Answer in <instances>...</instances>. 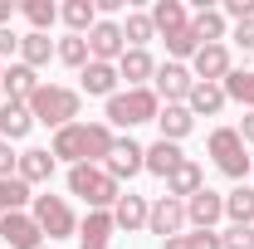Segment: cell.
<instances>
[{
    "mask_svg": "<svg viewBox=\"0 0 254 249\" xmlns=\"http://www.w3.org/2000/svg\"><path fill=\"white\" fill-rule=\"evenodd\" d=\"M10 15H15V5H10V0H0V25H10Z\"/></svg>",
    "mask_w": 254,
    "mask_h": 249,
    "instance_id": "obj_44",
    "label": "cell"
},
{
    "mask_svg": "<svg viewBox=\"0 0 254 249\" xmlns=\"http://www.w3.org/2000/svg\"><path fill=\"white\" fill-rule=\"evenodd\" d=\"M147 15H152L157 34H171V30H181V25H190V15H186V5H181V0H157Z\"/></svg>",
    "mask_w": 254,
    "mask_h": 249,
    "instance_id": "obj_31",
    "label": "cell"
},
{
    "mask_svg": "<svg viewBox=\"0 0 254 249\" xmlns=\"http://www.w3.org/2000/svg\"><path fill=\"white\" fill-rule=\"evenodd\" d=\"M190 30H195L200 44H220V39H225V15H220V10H210V5H195Z\"/></svg>",
    "mask_w": 254,
    "mask_h": 249,
    "instance_id": "obj_29",
    "label": "cell"
},
{
    "mask_svg": "<svg viewBox=\"0 0 254 249\" xmlns=\"http://www.w3.org/2000/svg\"><path fill=\"white\" fill-rule=\"evenodd\" d=\"M230 39H235V44H240L245 54H254V20H240V25H235V34H230Z\"/></svg>",
    "mask_w": 254,
    "mask_h": 249,
    "instance_id": "obj_39",
    "label": "cell"
},
{
    "mask_svg": "<svg viewBox=\"0 0 254 249\" xmlns=\"http://www.w3.org/2000/svg\"><path fill=\"white\" fill-rule=\"evenodd\" d=\"M59 20L68 25V34H88L98 25V0H68L59 5Z\"/></svg>",
    "mask_w": 254,
    "mask_h": 249,
    "instance_id": "obj_26",
    "label": "cell"
},
{
    "mask_svg": "<svg viewBox=\"0 0 254 249\" xmlns=\"http://www.w3.org/2000/svg\"><path fill=\"white\" fill-rule=\"evenodd\" d=\"M10 54H20V34L10 30V25H0V63L10 59Z\"/></svg>",
    "mask_w": 254,
    "mask_h": 249,
    "instance_id": "obj_40",
    "label": "cell"
},
{
    "mask_svg": "<svg viewBox=\"0 0 254 249\" xmlns=\"http://www.w3.org/2000/svg\"><path fill=\"white\" fill-rule=\"evenodd\" d=\"M161 113V98L152 93V88H118V93L108 98V118L103 123L108 127H142V123H157Z\"/></svg>",
    "mask_w": 254,
    "mask_h": 249,
    "instance_id": "obj_3",
    "label": "cell"
},
{
    "mask_svg": "<svg viewBox=\"0 0 254 249\" xmlns=\"http://www.w3.org/2000/svg\"><path fill=\"white\" fill-rule=\"evenodd\" d=\"M161 249H190V235H171V240H161Z\"/></svg>",
    "mask_w": 254,
    "mask_h": 249,
    "instance_id": "obj_43",
    "label": "cell"
},
{
    "mask_svg": "<svg viewBox=\"0 0 254 249\" xmlns=\"http://www.w3.org/2000/svg\"><path fill=\"white\" fill-rule=\"evenodd\" d=\"M147 215H152V200H147V195H132V190L118 195V205H113V225L127 230V235H132V230H147Z\"/></svg>",
    "mask_w": 254,
    "mask_h": 249,
    "instance_id": "obj_20",
    "label": "cell"
},
{
    "mask_svg": "<svg viewBox=\"0 0 254 249\" xmlns=\"http://www.w3.org/2000/svg\"><path fill=\"white\" fill-rule=\"evenodd\" d=\"M34 186H25L20 176H5L0 181V215H15V210H30L34 205V195H30Z\"/></svg>",
    "mask_w": 254,
    "mask_h": 249,
    "instance_id": "obj_30",
    "label": "cell"
},
{
    "mask_svg": "<svg viewBox=\"0 0 254 249\" xmlns=\"http://www.w3.org/2000/svg\"><path fill=\"white\" fill-rule=\"evenodd\" d=\"M250 176H254V171H250Z\"/></svg>",
    "mask_w": 254,
    "mask_h": 249,
    "instance_id": "obj_46",
    "label": "cell"
},
{
    "mask_svg": "<svg viewBox=\"0 0 254 249\" xmlns=\"http://www.w3.org/2000/svg\"><path fill=\"white\" fill-rule=\"evenodd\" d=\"M68 195L88 200V210H113V205H118V195H123V186H118L103 166L78 161V166H68Z\"/></svg>",
    "mask_w": 254,
    "mask_h": 249,
    "instance_id": "obj_2",
    "label": "cell"
},
{
    "mask_svg": "<svg viewBox=\"0 0 254 249\" xmlns=\"http://www.w3.org/2000/svg\"><path fill=\"white\" fill-rule=\"evenodd\" d=\"M15 166H20V156L10 152V142H0V181H5V176H15Z\"/></svg>",
    "mask_w": 254,
    "mask_h": 249,
    "instance_id": "obj_41",
    "label": "cell"
},
{
    "mask_svg": "<svg viewBox=\"0 0 254 249\" xmlns=\"http://www.w3.org/2000/svg\"><path fill=\"white\" fill-rule=\"evenodd\" d=\"M235 132H240V142H245V147H254V113H245V118H240V127H235Z\"/></svg>",
    "mask_w": 254,
    "mask_h": 249,
    "instance_id": "obj_42",
    "label": "cell"
},
{
    "mask_svg": "<svg viewBox=\"0 0 254 249\" xmlns=\"http://www.w3.org/2000/svg\"><path fill=\"white\" fill-rule=\"evenodd\" d=\"M181 161H186V152H181L176 142H161V137H157V142L147 147V171H152V176H161V181H166Z\"/></svg>",
    "mask_w": 254,
    "mask_h": 249,
    "instance_id": "obj_25",
    "label": "cell"
},
{
    "mask_svg": "<svg viewBox=\"0 0 254 249\" xmlns=\"http://www.w3.org/2000/svg\"><path fill=\"white\" fill-rule=\"evenodd\" d=\"M118 78H123L127 88H147V83L157 78V59H152L147 49H127L123 59H118Z\"/></svg>",
    "mask_w": 254,
    "mask_h": 249,
    "instance_id": "obj_16",
    "label": "cell"
},
{
    "mask_svg": "<svg viewBox=\"0 0 254 249\" xmlns=\"http://www.w3.org/2000/svg\"><path fill=\"white\" fill-rule=\"evenodd\" d=\"M0 88H5V103H30L34 88H39V73H34L30 63H10L0 73Z\"/></svg>",
    "mask_w": 254,
    "mask_h": 249,
    "instance_id": "obj_19",
    "label": "cell"
},
{
    "mask_svg": "<svg viewBox=\"0 0 254 249\" xmlns=\"http://www.w3.org/2000/svg\"><path fill=\"white\" fill-rule=\"evenodd\" d=\"M20 10H25V20H30L39 34H49V25L59 20V5H54V0H25Z\"/></svg>",
    "mask_w": 254,
    "mask_h": 249,
    "instance_id": "obj_35",
    "label": "cell"
},
{
    "mask_svg": "<svg viewBox=\"0 0 254 249\" xmlns=\"http://www.w3.org/2000/svg\"><path fill=\"white\" fill-rule=\"evenodd\" d=\"M220 15H225V20H235V25H240V20H254V0H225Z\"/></svg>",
    "mask_w": 254,
    "mask_h": 249,
    "instance_id": "obj_37",
    "label": "cell"
},
{
    "mask_svg": "<svg viewBox=\"0 0 254 249\" xmlns=\"http://www.w3.org/2000/svg\"><path fill=\"white\" fill-rule=\"evenodd\" d=\"M88 54L98 63H118L127 54V39H123V25L118 20H98L93 30H88Z\"/></svg>",
    "mask_w": 254,
    "mask_h": 249,
    "instance_id": "obj_9",
    "label": "cell"
},
{
    "mask_svg": "<svg viewBox=\"0 0 254 249\" xmlns=\"http://www.w3.org/2000/svg\"><path fill=\"white\" fill-rule=\"evenodd\" d=\"M157 127H161V142H176V147H181V142L190 137V127H195V118H190L186 103H161Z\"/></svg>",
    "mask_w": 254,
    "mask_h": 249,
    "instance_id": "obj_18",
    "label": "cell"
},
{
    "mask_svg": "<svg viewBox=\"0 0 254 249\" xmlns=\"http://www.w3.org/2000/svg\"><path fill=\"white\" fill-rule=\"evenodd\" d=\"M49 152H54V161L78 166V161H83V152H88V132H83V123L59 127V132H54V142H49Z\"/></svg>",
    "mask_w": 254,
    "mask_h": 249,
    "instance_id": "obj_17",
    "label": "cell"
},
{
    "mask_svg": "<svg viewBox=\"0 0 254 249\" xmlns=\"http://www.w3.org/2000/svg\"><path fill=\"white\" fill-rule=\"evenodd\" d=\"M190 88H195V73H190L186 63H157V78H152V93L161 98V103H186Z\"/></svg>",
    "mask_w": 254,
    "mask_h": 249,
    "instance_id": "obj_7",
    "label": "cell"
},
{
    "mask_svg": "<svg viewBox=\"0 0 254 249\" xmlns=\"http://www.w3.org/2000/svg\"><path fill=\"white\" fill-rule=\"evenodd\" d=\"M83 132H88V152H83V161H93V166H103L108 161V152H113V127L108 123H83Z\"/></svg>",
    "mask_w": 254,
    "mask_h": 249,
    "instance_id": "obj_33",
    "label": "cell"
},
{
    "mask_svg": "<svg viewBox=\"0 0 254 249\" xmlns=\"http://www.w3.org/2000/svg\"><path fill=\"white\" fill-rule=\"evenodd\" d=\"M0 73H5V63H0Z\"/></svg>",
    "mask_w": 254,
    "mask_h": 249,
    "instance_id": "obj_45",
    "label": "cell"
},
{
    "mask_svg": "<svg viewBox=\"0 0 254 249\" xmlns=\"http://www.w3.org/2000/svg\"><path fill=\"white\" fill-rule=\"evenodd\" d=\"M113 235H118L113 210H88V215L78 220V249H108Z\"/></svg>",
    "mask_w": 254,
    "mask_h": 249,
    "instance_id": "obj_13",
    "label": "cell"
},
{
    "mask_svg": "<svg viewBox=\"0 0 254 249\" xmlns=\"http://www.w3.org/2000/svg\"><path fill=\"white\" fill-rule=\"evenodd\" d=\"M118 63H98V59H88V68L78 73V93H88V98H113L118 93Z\"/></svg>",
    "mask_w": 254,
    "mask_h": 249,
    "instance_id": "obj_14",
    "label": "cell"
},
{
    "mask_svg": "<svg viewBox=\"0 0 254 249\" xmlns=\"http://www.w3.org/2000/svg\"><path fill=\"white\" fill-rule=\"evenodd\" d=\"M190 249H225L220 230H190Z\"/></svg>",
    "mask_w": 254,
    "mask_h": 249,
    "instance_id": "obj_38",
    "label": "cell"
},
{
    "mask_svg": "<svg viewBox=\"0 0 254 249\" xmlns=\"http://www.w3.org/2000/svg\"><path fill=\"white\" fill-rule=\"evenodd\" d=\"M220 245L225 249H254V225H230V230H220Z\"/></svg>",
    "mask_w": 254,
    "mask_h": 249,
    "instance_id": "obj_36",
    "label": "cell"
},
{
    "mask_svg": "<svg viewBox=\"0 0 254 249\" xmlns=\"http://www.w3.org/2000/svg\"><path fill=\"white\" fill-rule=\"evenodd\" d=\"M54 59L83 73V68H88V59H93V54H88V34H64V39H59V49H54Z\"/></svg>",
    "mask_w": 254,
    "mask_h": 249,
    "instance_id": "obj_34",
    "label": "cell"
},
{
    "mask_svg": "<svg viewBox=\"0 0 254 249\" xmlns=\"http://www.w3.org/2000/svg\"><path fill=\"white\" fill-rule=\"evenodd\" d=\"M103 171L123 186V181H132L137 171H147V147L142 142H132V137H118L113 142V152H108V161H103Z\"/></svg>",
    "mask_w": 254,
    "mask_h": 249,
    "instance_id": "obj_6",
    "label": "cell"
},
{
    "mask_svg": "<svg viewBox=\"0 0 254 249\" xmlns=\"http://www.w3.org/2000/svg\"><path fill=\"white\" fill-rule=\"evenodd\" d=\"M205 147H210V156H215V166H220L225 176L245 186V176L254 171V156H250V147L240 142V132H235V127H215Z\"/></svg>",
    "mask_w": 254,
    "mask_h": 249,
    "instance_id": "obj_4",
    "label": "cell"
},
{
    "mask_svg": "<svg viewBox=\"0 0 254 249\" xmlns=\"http://www.w3.org/2000/svg\"><path fill=\"white\" fill-rule=\"evenodd\" d=\"M225 220V195L220 190H195V195H190L186 200V225H195V230H215V225H220Z\"/></svg>",
    "mask_w": 254,
    "mask_h": 249,
    "instance_id": "obj_12",
    "label": "cell"
},
{
    "mask_svg": "<svg viewBox=\"0 0 254 249\" xmlns=\"http://www.w3.org/2000/svg\"><path fill=\"white\" fill-rule=\"evenodd\" d=\"M34 225L49 235V240H64V235H78V220H73V205L64 200V195H34L30 205Z\"/></svg>",
    "mask_w": 254,
    "mask_h": 249,
    "instance_id": "obj_5",
    "label": "cell"
},
{
    "mask_svg": "<svg viewBox=\"0 0 254 249\" xmlns=\"http://www.w3.org/2000/svg\"><path fill=\"white\" fill-rule=\"evenodd\" d=\"M220 88H225V98H230V103H240L245 113H254V68H230Z\"/></svg>",
    "mask_w": 254,
    "mask_h": 249,
    "instance_id": "obj_27",
    "label": "cell"
},
{
    "mask_svg": "<svg viewBox=\"0 0 254 249\" xmlns=\"http://www.w3.org/2000/svg\"><path fill=\"white\" fill-rule=\"evenodd\" d=\"M0 240L10 249H44V230L34 225L30 210H15V215H0Z\"/></svg>",
    "mask_w": 254,
    "mask_h": 249,
    "instance_id": "obj_8",
    "label": "cell"
},
{
    "mask_svg": "<svg viewBox=\"0 0 254 249\" xmlns=\"http://www.w3.org/2000/svg\"><path fill=\"white\" fill-rule=\"evenodd\" d=\"M195 190H205V171H200V161H181L171 176H166V195H176V200H190Z\"/></svg>",
    "mask_w": 254,
    "mask_h": 249,
    "instance_id": "obj_22",
    "label": "cell"
},
{
    "mask_svg": "<svg viewBox=\"0 0 254 249\" xmlns=\"http://www.w3.org/2000/svg\"><path fill=\"white\" fill-rule=\"evenodd\" d=\"M225 103H230V98H225L220 83H200V78H195V88H190V98H186L190 118H220Z\"/></svg>",
    "mask_w": 254,
    "mask_h": 249,
    "instance_id": "obj_21",
    "label": "cell"
},
{
    "mask_svg": "<svg viewBox=\"0 0 254 249\" xmlns=\"http://www.w3.org/2000/svg\"><path fill=\"white\" fill-rule=\"evenodd\" d=\"M123 39H127V49H147V44L157 39L152 15H147V10H127V20H123Z\"/></svg>",
    "mask_w": 254,
    "mask_h": 249,
    "instance_id": "obj_28",
    "label": "cell"
},
{
    "mask_svg": "<svg viewBox=\"0 0 254 249\" xmlns=\"http://www.w3.org/2000/svg\"><path fill=\"white\" fill-rule=\"evenodd\" d=\"M147 230L161 235V240L181 235V230H186V200H176V195H157V200H152V215H147Z\"/></svg>",
    "mask_w": 254,
    "mask_h": 249,
    "instance_id": "obj_10",
    "label": "cell"
},
{
    "mask_svg": "<svg viewBox=\"0 0 254 249\" xmlns=\"http://www.w3.org/2000/svg\"><path fill=\"white\" fill-rule=\"evenodd\" d=\"M54 166H59V161H54L49 147H25V152H20V166H15V176H20L25 186H44V181L54 176Z\"/></svg>",
    "mask_w": 254,
    "mask_h": 249,
    "instance_id": "obj_15",
    "label": "cell"
},
{
    "mask_svg": "<svg viewBox=\"0 0 254 249\" xmlns=\"http://www.w3.org/2000/svg\"><path fill=\"white\" fill-rule=\"evenodd\" d=\"M78 113H83V93L78 88H64V83H39L30 98V118L34 123H44V127H68V123H78Z\"/></svg>",
    "mask_w": 254,
    "mask_h": 249,
    "instance_id": "obj_1",
    "label": "cell"
},
{
    "mask_svg": "<svg viewBox=\"0 0 254 249\" xmlns=\"http://www.w3.org/2000/svg\"><path fill=\"white\" fill-rule=\"evenodd\" d=\"M235 68V59H230V49L225 44H200L195 49V59H190V73L200 78V83H225V73Z\"/></svg>",
    "mask_w": 254,
    "mask_h": 249,
    "instance_id": "obj_11",
    "label": "cell"
},
{
    "mask_svg": "<svg viewBox=\"0 0 254 249\" xmlns=\"http://www.w3.org/2000/svg\"><path fill=\"white\" fill-rule=\"evenodd\" d=\"M34 132V118H30V103H5L0 108V142H20Z\"/></svg>",
    "mask_w": 254,
    "mask_h": 249,
    "instance_id": "obj_23",
    "label": "cell"
},
{
    "mask_svg": "<svg viewBox=\"0 0 254 249\" xmlns=\"http://www.w3.org/2000/svg\"><path fill=\"white\" fill-rule=\"evenodd\" d=\"M225 220L230 225H254V186H235L225 195Z\"/></svg>",
    "mask_w": 254,
    "mask_h": 249,
    "instance_id": "obj_32",
    "label": "cell"
},
{
    "mask_svg": "<svg viewBox=\"0 0 254 249\" xmlns=\"http://www.w3.org/2000/svg\"><path fill=\"white\" fill-rule=\"evenodd\" d=\"M54 49H59V44H54V39H49V34H39V30H30V34H20V63H30L34 73H39V68H44V63L54 59Z\"/></svg>",
    "mask_w": 254,
    "mask_h": 249,
    "instance_id": "obj_24",
    "label": "cell"
}]
</instances>
